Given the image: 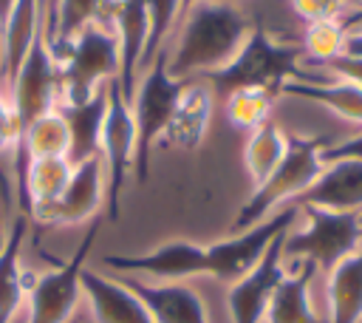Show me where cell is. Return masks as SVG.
<instances>
[{"instance_id":"cell-1","label":"cell","mask_w":362,"mask_h":323,"mask_svg":"<svg viewBox=\"0 0 362 323\" xmlns=\"http://www.w3.org/2000/svg\"><path fill=\"white\" fill-rule=\"evenodd\" d=\"M252 20L232 0H201L187 8L164 48L173 79H206L226 68L252 34Z\"/></svg>"},{"instance_id":"cell-2","label":"cell","mask_w":362,"mask_h":323,"mask_svg":"<svg viewBox=\"0 0 362 323\" xmlns=\"http://www.w3.org/2000/svg\"><path fill=\"white\" fill-rule=\"evenodd\" d=\"M300 62H303L300 45L280 42L266 28L255 26L243 48L235 54V60L218 74L206 76L204 82L212 88L215 99H223L238 88H263L274 96H283V85L300 76L303 71Z\"/></svg>"},{"instance_id":"cell-3","label":"cell","mask_w":362,"mask_h":323,"mask_svg":"<svg viewBox=\"0 0 362 323\" xmlns=\"http://www.w3.org/2000/svg\"><path fill=\"white\" fill-rule=\"evenodd\" d=\"M325 147H328V142L320 136H311V139L288 136L286 156L269 173V178L252 190V196L246 198V204L240 207V212L232 221V232H243V230L266 221L269 215L277 212L280 204L283 207L294 204L322 173V167H325L322 150Z\"/></svg>"},{"instance_id":"cell-4","label":"cell","mask_w":362,"mask_h":323,"mask_svg":"<svg viewBox=\"0 0 362 323\" xmlns=\"http://www.w3.org/2000/svg\"><path fill=\"white\" fill-rule=\"evenodd\" d=\"M113 79L119 82V42L110 23L96 20L59 57V102H85Z\"/></svg>"},{"instance_id":"cell-5","label":"cell","mask_w":362,"mask_h":323,"mask_svg":"<svg viewBox=\"0 0 362 323\" xmlns=\"http://www.w3.org/2000/svg\"><path fill=\"white\" fill-rule=\"evenodd\" d=\"M184 88H187V82L173 79L167 74L164 51L156 54V60L139 74L133 96H130V113H133V128H136V162H133L136 181L147 178L150 150L164 136L167 122H170Z\"/></svg>"},{"instance_id":"cell-6","label":"cell","mask_w":362,"mask_h":323,"mask_svg":"<svg viewBox=\"0 0 362 323\" xmlns=\"http://www.w3.org/2000/svg\"><path fill=\"white\" fill-rule=\"evenodd\" d=\"M305 215L303 230H288L283 238V258L308 261L317 269L331 272L342 258L362 246L359 212H337L322 207H300Z\"/></svg>"},{"instance_id":"cell-7","label":"cell","mask_w":362,"mask_h":323,"mask_svg":"<svg viewBox=\"0 0 362 323\" xmlns=\"http://www.w3.org/2000/svg\"><path fill=\"white\" fill-rule=\"evenodd\" d=\"M8 102L14 110L20 136L25 133V128L34 119L54 110L59 102V62L51 54V45L45 37V23L37 31L25 60L20 62V68L8 85ZM17 144H20V139H17Z\"/></svg>"},{"instance_id":"cell-8","label":"cell","mask_w":362,"mask_h":323,"mask_svg":"<svg viewBox=\"0 0 362 323\" xmlns=\"http://www.w3.org/2000/svg\"><path fill=\"white\" fill-rule=\"evenodd\" d=\"M99 156L107 170V187H105L107 215L116 221L119 207H122V190H124L127 173L133 170V162H136L133 113H130V102L122 96V88L116 79L107 82V113H105V125H102Z\"/></svg>"},{"instance_id":"cell-9","label":"cell","mask_w":362,"mask_h":323,"mask_svg":"<svg viewBox=\"0 0 362 323\" xmlns=\"http://www.w3.org/2000/svg\"><path fill=\"white\" fill-rule=\"evenodd\" d=\"M297 218H300V207L286 204L283 210H277L266 221H260L243 232H235L218 244H209L206 246V275H215L218 280H226V283L240 280L263 258L269 244L280 232H288Z\"/></svg>"},{"instance_id":"cell-10","label":"cell","mask_w":362,"mask_h":323,"mask_svg":"<svg viewBox=\"0 0 362 323\" xmlns=\"http://www.w3.org/2000/svg\"><path fill=\"white\" fill-rule=\"evenodd\" d=\"M96 224L85 232L76 252L57 269L37 278V283L28 292V320L25 323H65L79 300V275L85 269L88 252L96 241Z\"/></svg>"},{"instance_id":"cell-11","label":"cell","mask_w":362,"mask_h":323,"mask_svg":"<svg viewBox=\"0 0 362 323\" xmlns=\"http://www.w3.org/2000/svg\"><path fill=\"white\" fill-rule=\"evenodd\" d=\"M102 264L116 275L156 278L158 283H178L192 275H206V246L189 241H170L141 255H105Z\"/></svg>"},{"instance_id":"cell-12","label":"cell","mask_w":362,"mask_h":323,"mask_svg":"<svg viewBox=\"0 0 362 323\" xmlns=\"http://www.w3.org/2000/svg\"><path fill=\"white\" fill-rule=\"evenodd\" d=\"M283 238L286 232H280L269 249L263 252V258L235 283H229V314H232V323H263V314L269 309V300L277 289V283L283 280L286 275V266H283Z\"/></svg>"},{"instance_id":"cell-13","label":"cell","mask_w":362,"mask_h":323,"mask_svg":"<svg viewBox=\"0 0 362 323\" xmlns=\"http://www.w3.org/2000/svg\"><path fill=\"white\" fill-rule=\"evenodd\" d=\"M105 204V164L102 156H93L82 164H74V173L62 196L34 218L42 224H82Z\"/></svg>"},{"instance_id":"cell-14","label":"cell","mask_w":362,"mask_h":323,"mask_svg":"<svg viewBox=\"0 0 362 323\" xmlns=\"http://www.w3.org/2000/svg\"><path fill=\"white\" fill-rule=\"evenodd\" d=\"M150 312L153 323H209L204 300L184 283H147L141 278H119Z\"/></svg>"},{"instance_id":"cell-15","label":"cell","mask_w":362,"mask_h":323,"mask_svg":"<svg viewBox=\"0 0 362 323\" xmlns=\"http://www.w3.org/2000/svg\"><path fill=\"white\" fill-rule=\"evenodd\" d=\"M297 207H322L337 212H362V162H325L317 181L294 201Z\"/></svg>"},{"instance_id":"cell-16","label":"cell","mask_w":362,"mask_h":323,"mask_svg":"<svg viewBox=\"0 0 362 323\" xmlns=\"http://www.w3.org/2000/svg\"><path fill=\"white\" fill-rule=\"evenodd\" d=\"M79 289L96 323H153L144 303L119 278H107L85 266L79 275Z\"/></svg>"},{"instance_id":"cell-17","label":"cell","mask_w":362,"mask_h":323,"mask_svg":"<svg viewBox=\"0 0 362 323\" xmlns=\"http://www.w3.org/2000/svg\"><path fill=\"white\" fill-rule=\"evenodd\" d=\"M212 105H215V94L204 79H189L170 122L167 130L161 136L164 144H173L178 150H195L206 130H209V119H212Z\"/></svg>"},{"instance_id":"cell-18","label":"cell","mask_w":362,"mask_h":323,"mask_svg":"<svg viewBox=\"0 0 362 323\" xmlns=\"http://www.w3.org/2000/svg\"><path fill=\"white\" fill-rule=\"evenodd\" d=\"M283 96H297V99L322 105L331 113H337L339 119L362 125V88H356L351 82L317 76V74L303 68L300 76H294L283 85Z\"/></svg>"},{"instance_id":"cell-19","label":"cell","mask_w":362,"mask_h":323,"mask_svg":"<svg viewBox=\"0 0 362 323\" xmlns=\"http://www.w3.org/2000/svg\"><path fill=\"white\" fill-rule=\"evenodd\" d=\"M57 108L71 133L68 162L82 164V162L99 156V139H102V125H105V113H107V85L99 88L85 102H76V105L57 102Z\"/></svg>"},{"instance_id":"cell-20","label":"cell","mask_w":362,"mask_h":323,"mask_svg":"<svg viewBox=\"0 0 362 323\" xmlns=\"http://www.w3.org/2000/svg\"><path fill=\"white\" fill-rule=\"evenodd\" d=\"M74 164L68 159H31L25 164L23 181L17 187V198L25 215H37L48 210L65 190Z\"/></svg>"},{"instance_id":"cell-21","label":"cell","mask_w":362,"mask_h":323,"mask_svg":"<svg viewBox=\"0 0 362 323\" xmlns=\"http://www.w3.org/2000/svg\"><path fill=\"white\" fill-rule=\"evenodd\" d=\"M317 266L308 261H300L297 272H286L283 280L277 283L269 309L263 314L266 323H325L317 317L311 298H308V286L314 278Z\"/></svg>"},{"instance_id":"cell-22","label":"cell","mask_w":362,"mask_h":323,"mask_svg":"<svg viewBox=\"0 0 362 323\" xmlns=\"http://www.w3.org/2000/svg\"><path fill=\"white\" fill-rule=\"evenodd\" d=\"M102 8H105V0H48L45 3V37L57 62L82 28L102 20Z\"/></svg>"},{"instance_id":"cell-23","label":"cell","mask_w":362,"mask_h":323,"mask_svg":"<svg viewBox=\"0 0 362 323\" xmlns=\"http://www.w3.org/2000/svg\"><path fill=\"white\" fill-rule=\"evenodd\" d=\"M325 289L331 309L325 323H362V246L328 272Z\"/></svg>"},{"instance_id":"cell-24","label":"cell","mask_w":362,"mask_h":323,"mask_svg":"<svg viewBox=\"0 0 362 323\" xmlns=\"http://www.w3.org/2000/svg\"><path fill=\"white\" fill-rule=\"evenodd\" d=\"M23 238H25V218H17L11 224L6 246L0 252V323H11L14 312L23 303V295H25L23 269H20Z\"/></svg>"},{"instance_id":"cell-25","label":"cell","mask_w":362,"mask_h":323,"mask_svg":"<svg viewBox=\"0 0 362 323\" xmlns=\"http://www.w3.org/2000/svg\"><path fill=\"white\" fill-rule=\"evenodd\" d=\"M286 147H288V136L272 119L249 133L243 162H246V170H249V178H252L255 187L260 181H266L269 173L280 164V159L286 156Z\"/></svg>"},{"instance_id":"cell-26","label":"cell","mask_w":362,"mask_h":323,"mask_svg":"<svg viewBox=\"0 0 362 323\" xmlns=\"http://www.w3.org/2000/svg\"><path fill=\"white\" fill-rule=\"evenodd\" d=\"M274 94L263 91V88H238L232 94H226L221 102H223V113L229 119L232 128H240V130H255L260 128L263 122H269V113H272V105H274Z\"/></svg>"},{"instance_id":"cell-27","label":"cell","mask_w":362,"mask_h":323,"mask_svg":"<svg viewBox=\"0 0 362 323\" xmlns=\"http://www.w3.org/2000/svg\"><path fill=\"white\" fill-rule=\"evenodd\" d=\"M351 23L348 20H331V23H308L303 31V62L305 65H320L337 54L345 51V40H348Z\"/></svg>"},{"instance_id":"cell-28","label":"cell","mask_w":362,"mask_h":323,"mask_svg":"<svg viewBox=\"0 0 362 323\" xmlns=\"http://www.w3.org/2000/svg\"><path fill=\"white\" fill-rule=\"evenodd\" d=\"M141 3H144L147 23H150V34H147L144 57H141V71H144L156 60V54H161L167 48V42L181 20V0H141Z\"/></svg>"},{"instance_id":"cell-29","label":"cell","mask_w":362,"mask_h":323,"mask_svg":"<svg viewBox=\"0 0 362 323\" xmlns=\"http://www.w3.org/2000/svg\"><path fill=\"white\" fill-rule=\"evenodd\" d=\"M17 139H20V133H17V119H14L11 102H8V96L0 91V193H3L6 204H8V198H11V181H8V176H6L3 159H6V156L14 159Z\"/></svg>"},{"instance_id":"cell-30","label":"cell","mask_w":362,"mask_h":323,"mask_svg":"<svg viewBox=\"0 0 362 323\" xmlns=\"http://www.w3.org/2000/svg\"><path fill=\"white\" fill-rule=\"evenodd\" d=\"M291 8L300 20L308 23H331V20H345L348 3L345 0H291Z\"/></svg>"},{"instance_id":"cell-31","label":"cell","mask_w":362,"mask_h":323,"mask_svg":"<svg viewBox=\"0 0 362 323\" xmlns=\"http://www.w3.org/2000/svg\"><path fill=\"white\" fill-rule=\"evenodd\" d=\"M322 74H328L331 79H342V82H351L356 88H362V57H351V54H337L320 65H311Z\"/></svg>"},{"instance_id":"cell-32","label":"cell","mask_w":362,"mask_h":323,"mask_svg":"<svg viewBox=\"0 0 362 323\" xmlns=\"http://www.w3.org/2000/svg\"><path fill=\"white\" fill-rule=\"evenodd\" d=\"M339 159H356V162H362V133H356V136H351V139H345L339 144H328L322 150V164L325 162H339Z\"/></svg>"},{"instance_id":"cell-33","label":"cell","mask_w":362,"mask_h":323,"mask_svg":"<svg viewBox=\"0 0 362 323\" xmlns=\"http://www.w3.org/2000/svg\"><path fill=\"white\" fill-rule=\"evenodd\" d=\"M342 54L362 57V28H351L348 31V40H345V51Z\"/></svg>"},{"instance_id":"cell-34","label":"cell","mask_w":362,"mask_h":323,"mask_svg":"<svg viewBox=\"0 0 362 323\" xmlns=\"http://www.w3.org/2000/svg\"><path fill=\"white\" fill-rule=\"evenodd\" d=\"M14 3H17V0H0V31H3V26H6V20H8Z\"/></svg>"},{"instance_id":"cell-35","label":"cell","mask_w":362,"mask_h":323,"mask_svg":"<svg viewBox=\"0 0 362 323\" xmlns=\"http://www.w3.org/2000/svg\"><path fill=\"white\" fill-rule=\"evenodd\" d=\"M6 238H8V230H6V218H3V212H0V252H3V246H6Z\"/></svg>"},{"instance_id":"cell-36","label":"cell","mask_w":362,"mask_h":323,"mask_svg":"<svg viewBox=\"0 0 362 323\" xmlns=\"http://www.w3.org/2000/svg\"><path fill=\"white\" fill-rule=\"evenodd\" d=\"M195 3H201V0H181V14H184V11H187V8H192V6H195Z\"/></svg>"},{"instance_id":"cell-37","label":"cell","mask_w":362,"mask_h":323,"mask_svg":"<svg viewBox=\"0 0 362 323\" xmlns=\"http://www.w3.org/2000/svg\"><path fill=\"white\" fill-rule=\"evenodd\" d=\"M345 3H348V6H356V8L362 11V0H345Z\"/></svg>"},{"instance_id":"cell-38","label":"cell","mask_w":362,"mask_h":323,"mask_svg":"<svg viewBox=\"0 0 362 323\" xmlns=\"http://www.w3.org/2000/svg\"><path fill=\"white\" fill-rule=\"evenodd\" d=\"M354 28H362V23H356V26H354Z\"/></svg>"},{"instance_id":"cell-39","label":"cell","mask_w":362,"mask_h":323,"mask_svg":"<svg viewBox=\"0 0 362 323\" xmlns=\"http://www.w3.org/2000/svg\"><path fill=\"white\" fill-rule=\"evenodd\" d=\"M359 218H362V212H359Z\"/></svg>"},{"instance_id":"cell-40","label":"cell","mask_w":362,"mask_h":323,"mask_svg":"<svg viewBox=\"0 0 362 323\" xmlns=\"http://www.w3.org/2000/svg\"><path fill=\"white\" fill-rule=\"evenodd\" d=\"M232 3H238V0H232Z\"/></svg>"}]
</instances>
